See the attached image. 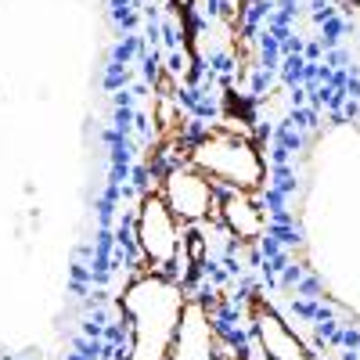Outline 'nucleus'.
Returning a JSON list of instances; mask_svg holds the SVG:
<instances>
[{
    "mask_svg": "<svg viewBox=\"0 0 360 360\" xmlns=\"http://www.w3.org/2000/svg\"><path fill=\"white\" fill-rule=\"evenodd\" d=\"M188 310L184 285L169 274H141L123 292V317L134 360H166Z\"/></svg>",
    "mask_w": 360,
    "mask_h": 360,
    "instance_id": "nucleus-1",
    "label": "nucleus"
},
{
    "mask_svg": "<svg viewBox=\"0 0 360 360\" xmlns=\"http://www.w3.org/2000/svg\"><path fill=\"white\" fill-rule=\"evenodd\" d=\"M188 162L198 166L220 191H263L266 159L249 134L238 130H209L188 144Z\"/></svg>",
    "mask_w": 360,
    "mask_h": 360,
    "instance_id": "nucleus-2",
    "label": "nucleus"
},
{
    "mask_svg": "<svg viewBox=\"0 0 360 360\" xmlns=\"http://www.w3.org/2000/svg\"><path fill=\"white\" fill-rule=\"evenodd\" d=\"M188 234H191V227H184L173 217V209L166 205V198L159 191H148L137 202L134 245H137L141 263L152 274H173L180 252L188 249Z\"/></svg>",
    "mask_w": 360,
    "mask_h": 360,
    "instance_id": "nucleus-3",
    "label": "nucleus"
},
{
    "mask_svg": "<svg viewBox=\"0 0 360 360\" xmlns=\"http://www.w3.org/2000/svg\"><path fill=\"white\" fill-rule=\"evenodd\" d=\"M159 195L166 198V205L173 209V217L184 224V227H198L217 220V205H220V188L209 180L198 166L184 162H173L162 173V188Z\"/></svg>",
    "mask_w": 360,
    "mask_h": 360,
    "instance_id": "nucleus-4",
    "label": "nucleus"
},
{
    "mask_svg": "<svg viewBox=\"0 0 360 360\" xmlns=\"http://www.w3.org/2000/svg\"><path fill=\"white\" fill-rule=\"evenodd\" d=\"M217 224L231 234L234 245H252L266 231V213L256 202V191H220Z\"/></svg>",
    "mask_w": 360,
    "mask_h": 360,
    "instance_id": "nucleus-5",
    "label": "nucleus"
},
{
    "mask_svg": "<svg viewBox=\"0 0 360 360\" xmlns=\"http://www.w3.org/2000/svg\"><path fill=\"white\" fill-rule=\"evenodd\" d=\"M252 332L263 360H317V353H310V346L292 332V324L274 307H259L252 314Z\"/></svg>",
    "mask_w": 360,
    "mask_h": 360,
    "instance_id": "nucleus-6",
    "label": "nucleus"
},
{
    "mask_svg": "<svg viewBox=\"0 0 360 360\" xmlns=\"http://www.w3.org/2000/svg\"><path fill=\"white\" fill-rule=\"evenodd\" d=\"M166 360H220L217 356L213 324L205 321V307L202 303H188L184 321H180V332H176Z\"/></svg>",
    "mask_w": 360,
    "mask_h": 360,
    "instance_id": "nucleus-7",
    "label": "nucleus"
},
{
    "mask_svg": "<svg viewBox=\"0 0 360 360\" xmlns=\"http://www.w3.org/2000/svg\"><path fill=\"white\" fill-rule=\"evenodd\" d=\"M173 8H180V11H191V8H195V0H173Z\"/></svg>",
    "mask_w": 360,
    "mask_h": 360,
    "instance_id": "nucleus-8",
    "label": "nucleus"
},
{
    "mask_svg": "<svg viewBox=\"0 0 360 360\" xmlns=\"http://www.w3.org/2000/svg\"><path fill=\"white\" fill-rule=\"evenodd\" d=\"M224 4H227V8H238V0H224Z\"/></svg>",
    "mask_w": 360,
    "mask_h": 360,
    "instance_id": "nucleus-9",
    "label": "nucleus"
}]
</instances>
